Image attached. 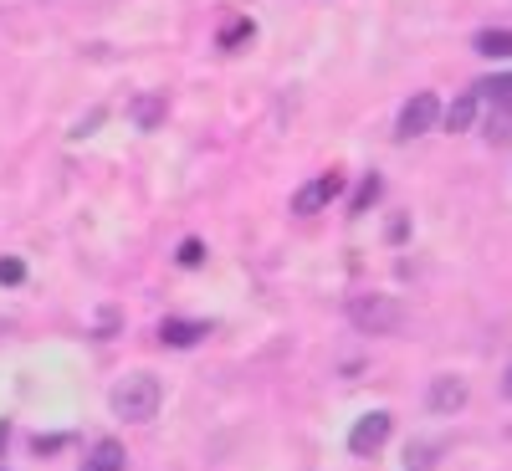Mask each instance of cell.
Returning <instances> with one entry per match:
<instances>
[{
    "instance_id": "3",
    "label": "cell",
    "mask_w": 512,
    "mask_h": 471,
    "mask_svg": "<svg viewBox=\"0 0 512 471\" xmlns=\"http://www.w3.org/2000/svg\"><path fill=\"white\" fill-rule=\"evenodd\" d=\"M338 195H344V175H318V180H308L303 190L292 195V210L297 216H318V210H328Z\"/></svg>"
},
{
    "instance_id": "8",
    "label": "cell",
    "mask_w": 512,
    "mask_h": 471,
    "mask_svg": "<svg viewBox=\"0 0 512 471\" xmlns=\"http://www.w3.org/2000/svg\"><path fill=\"white\" fill-rule=\"evenodd\" d=\"M123 466H128V456H123L118 441H98L88 456H82V471H123Z\"/></svg>"
},
{
    "instance_id": "10",
    "label": "cell",
    "mask_w": 512,
    "mask_h": 471,
    "mask_svg": "<svg viewBox=\"0 0 512 471\" xmlns=\"http://www.w3.org/2000/svg\"><path fill=\"white\" fill-rule=\"evenodd\" d=\"M128 113H134V123L149 134V128H159V123H164V93H139Z\"/></svg>"
},
{
    "instance_id": "17",
    "label": "cell",
    "mask_w": 512,
    "mask_h": 471,
    "mask_svg": "<svg viewBox=\"0 0 512 471\" xmlns=\"http://www.w3.org/2000/svg\"><path fill=\"white\" fill-rule=\"evenodd\" d=\"M200 262H205V246L200 241H185L180 246V267H200Z\"/></svg>"
},
{
    "instance_id": "2",
    "label": "cell",
    "mask_w": 512,
    "mask_h": 471,
    "mask_svg": "<svg viewBox=\"0 0 512 471\" xmlns=\"http://www.w3.org/2000/svg\"><path fill=\"white\" fill-rule=\"evenodd\" d=\"M159 400H164V390H159L154 374H128L113 390V415L118 420H154Z\"/></svg>"
},
{
    "instance_id": "5",
    "label": "cell",
    "mask_w": 512,
    "mask_h": 471,
    "mask_svg": "<svg viewBox=\"0 0 512 471\" xmlns=\"http://www.w3.org/2000/svg\"><path fill=\"white\" fill-rule=\"evenodd\" d=\"M441 118V103H436V93H415L405 108H400V139H415V134H425Z\"/></svg>"
},
{
    "instance_id": "4",
    "label": "cell",
    "mask_w": 512,
    "mask_h": 471,
    "mask_svg": "<svg viewBox=\"0 0 512 471\" xmlns=\"http://www.w3.org/2000/svg\"><path fill=\"white\" fill-rule=\"evenodd\" d=\"M384 441H390V415H384V410H369L354 431H349V451H354V456H374Z\"/></svg>"
},
{
    "instance_id": "7",
    "label": "cell",
    "mask_w": 512,
    "mask_h": 471,
    "mask_svg": "<svg viewBox=\"0 0 512 471\" xmlns=\"http://www.w3.org/2000/svg\"><path fill=\"white\" fill-rule=\"evenodd\" d=\"M205 333H210V323H185V318H164V323H159V344H169V349H190V344H200Z\"/></svg>"
},
{
    "instance_id": "11",
    "label": "cell",
    "mask_w": 512,
    "mask_h": 471,
    "mask_svg": "<svg viewBox=\"0 0 512 471\" xmlns=\"http://www.w3.org/2000/svg\"><path fill=\"white\" fill-rule=\"evenodd\" d=\"M487 139H512V98L507 103H492V113H487Z\"/></svg>"
},
{
    "instance_id": "14",
    "label": "cell",
    "mask_w": 512,
    "mask_h": 471,
    "mask_svg": "<svg viewBox=\"0 0 512 471\" xmlns=\"http://www.w3.org/2000/svg\"><path fill=\"white\" fill-rule=\"evenodd\" d=\"M251 31H256V26H251L246 16H236V21L221 31V47H226V52H231V47H241V41H251Z\"/></svg>"
},
{
    "instance_id": "13",
    "label": "cell",
    "mask_w": 512,
    "mask_h": 471,
    "mask_svg": "<svg viewBox=\"0 0 512 471\" xmlns=\"http://www.w3.org/2000/svg\"><path fill=\"white\" fill-rule=\"evenodd\" d=\"M477 98H492V103H507L512 98V72H497L487 82H477Z\"/></svg>"
},
{
    "instance_id": "12",
    "label": "cell",
    "mask_w": 512,
    "mask_h": 471,
    "mask_svg": "<svg viewBox=\"0 0 512 471\" xmlns=\"http://www.w3.org/2000/svg\"><path fill=\"white\" fill-rule=\"evenodd\" d=\"M482 57H512V31H477Z\"/></svg>"
},
{
    "instance_id": "6",
    "label": "cell",
    "mask_w": 512,
    "mask_h": 471,
    "mask_svg": "<svg viewBox=\"0 0 512 471\" xmlns=\"http://www.w3.org/2000/svg\"><path fill=\"white\" fill-rule=\"evenodd\" d=\"M425 400H431V410H436V415H456V410L466 405V379L441 374V379L431 384V395H425Z\"/></svg>"
},
{
    "instance_id": "15",
    "label": "cell",
    "mask_w": 512,
    "mask_h": 471,
    "mask_svg": "<svg viewBox=\"0 0 512 471\" xmlns=\"http://www.w3.org/2000/svg\"><path fill=\"white\" fill-rule=\"evenodd\" d=\"M379 190H384V185H379V175H369V180L359 185V195H354V205H349V210H354V216H364V210H369V205L379 200Z\"/></svg>"
},
{
    "instance_id": "16",
    "label": "cell",
    "mask_w": 512,
    "mask_h": 471,
    "mask_svg": "<svg viewBox=\"0 0 512 471\" xmlns=\"http://www.w3.org/2000/svg\"><path fill=\"white\" fill-rule=\"evenodd\" d=\"M26 277V267L16 262V256H0V282H6V287H16Z\"/></svg>"
},
{
    "instance_id": "18",
    "label": "cell",
    "mask_w": 512,
    "mask_h": 471,
    "mask_svg": "<svg viewBox=\"0 0 512 471\" xmlns=\"http://www.w3.org/2000/svg\"><path fill=\"white\" fill-rule=\"evenodd\" d=\"M6 446H11V425H6V420H0V451H6Z\"/></svg>"
},
{
    "instance_id": "19",
    "label": "cell",
    "mask_w": 512,
    "mask_h": 471,
    "mask_svg": "<svg viewBox=\"0 0 512 471\" xmlns=\"http://www.w3.org/2000/svg\"><path fill=\"white\" fill-rule=\"evenodd\" d=\"M502 390H507V400H512V364H507V374H502Z\"/></svg>"
},
{
    "instance_id": "9",
    "label": "cell",
    "mask_w": 512,
    "mask_h": 471,
    "mask_svg": "<svg viewBox=\"0 0 512 471\" xmlns=\"http://www.w3.org/2000/svg\"><path fill=\"white\" fill-rule=\"evenodd\" d=\"M477 103H482V98H477V88H472V93H461V98H456V103H451V108L441 113L451 134H466V128L477 123Z\"/></svg>"
},
{
    "instance_id": "1",
    "label": "cell",
    "mask_w": 512,
    "mask_h": 471,
    "mask_svg": "<svg viewBox=\"0 0 512 471\" xmlns=\"http://www.w3.org/2000/svg\"><path fill=\"white\" fill-rule=\"evenodd\" d=\"M349 323L359 328V333H395L400 323H405V308H400V297H390V292H359V297H349Z\"/></svg>"
}]
</instances>
